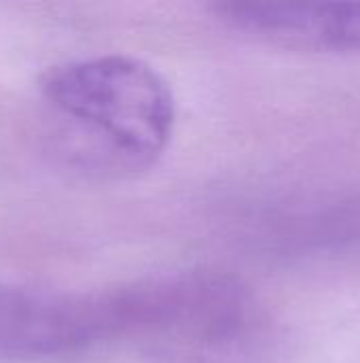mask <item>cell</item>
<instances>
[{"mask_svg": "<svg viewBox=\"0 0 360 363\" xmlns=\"http://www.w3.org/2000/svg\"><path fill=\"white\" fill-rule=\"evenodd\" d=\"M100 294L108 342L197 363H246L265 347V313L231 274L170 272Z\"/></svg>", "mask_w": 360, "mask_h": 363, "instance_id": "1", "label": "cell"}, {"mask_svg": "<svg viewBox=\"0 0 360 363\" xmlns=\"http://www.w3.org/2000/svg\"><path fill=\"white\" fill-rule=\"evenodd\" d=\"M40 96L87 166L142 170L166 151L176 121L170 83L146 62L98 55L51 68Z\"/></svg>", "mask_w": 360, "mask_h": 363, "instance_id": "2", "label": "cell"}, {"mask_svg": "<svg viewBox=\"0 0 360 363\" xmlns=\"http://www.w3.org/2000/svg\"><path fill=\"white\" fill-rule=\"evenodd\" d=\"M106 345L102 298L0 283V359H55Z\"/></svg>", "mask_w": 360, "mask_h": 363, "instance_id": "3", "label": "cell"}, {"mask_svg": "<svg viewBox=\"0 0 360 363\" xmlns=\"http://www.w3.org/2000/svg\"><path fill=\"white\" fill-rule=\"evenodd\" d=\"M216 17L257 40L299 51H360V2H219Z\"/></svg>", "mask_w": 360, "mask_h": 363, "instance_id": "4", "label": "cell"}]
</instances>
